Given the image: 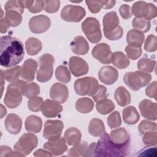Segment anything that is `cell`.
I'll return each instance as SVG.
<instances>
[{
  "label": "cell",
  "mask_w": 157,
  "mask_h": 157,
  "mask_svg": "<svg viewBox=\"0 0 157 157\" xmlns=\"http://www.w3.org/2000/svg\"><path fill=\"white\" fill-rule=\"evenodd\" d=\"M132 13L137 18H143L150 20L157 15V8L151 4L145 1H137L132 7Z\"/></svg>",
  "instance_id": "9c48e42d"
},
{
  "label": "cell",
  "mask_w": 157,
  "mask_h": 157,
  "mask_svg": "<svg viewBox=\"0 0 157 157\" xmlns=\"http://www.w3.org/2000/svg\"><path fill=\"white\" fill-rule=\"evenodd\" d=\"M44 10L48 13H55L56 12L60 6L59 1H44Z\"/></svg>",
  "instance_id": "f907efd6"
},
{
  "label": "cell",
  "mask_w": 157,
  "mask_h": 157,
  "mask_svg": "<svg viewBox=\"0 0 157 157\" xmlns=\"http://www.w3.org/2000/svg\"><path fill=\"white\" fill-rule=\"evenodd\" d=\"M44 101L41 97L34 96L29 99L28 101V109L32 112H38L41 110V107Z\"/></svg>",
  "instance_id": "ee69618b"
},
{
  "label": "cell",
  "mask_w": 157,
  "mask_h": 157,
  "mask_svg": "<svg viewBox=\"0 0 157 157\" xmlns=\"http://www.w3.org/2000/svg\"><path fill=\"white\" fill-rule=\"evenodd\" d=\"M88 132L94 137L101 136L105 132V126L103 121L98 118H93L88 125Z\"/></svg>",
  "instance_id": "f546056e"
},
{
  "label": "cell",
  "mask_w": 157,
  "mask_h": 157,
  "mask_svg": "<svg viewBox=\"0 0 157 157\" xmlns=\"http://www.w3.org/2000/svg\"><path fill=\"white\" fill-rule=\"evenodd\" d=\"M24 1H17V0H10L8 1L5 6L4 9L6 11L8 10H15L22 14L25 9Z\"/></svg>",
  "instance_id": "7bdbcfd3"
},
{
  "label": "cell",
  "mask_w": 157,
  "mask_h": 157,
  "mask_svg": "<svg viewBox=\"0 0 157 157\" xmlns=\"http://www.w3.org/2000/svg\"><path fill=\"white\" fill-rule=\"evenodd\" d=\"M42 42L35 37L28 38L25 42V48L29 55H37L42 49Z\"/></svg>",
  "instance_id": "d6a6232c"
},
{
  "label": "cell",
  "mask_w": 157,
  "mask_h": 157,
  "mask_svg": "<svg viewBox=\"0 0 157 157\" xmlns=\"http://www.w3.org/2000/svg\"><path fill=\"white\" fill-rule=\"evenodd\" d=\"M82 29L88 40L98 43L102 38V33L98 20L93 17L86 18L82 23Z\"/></svg>",
  "instance_id": "8992f818"
},
{
  "label": "cell",
  "mask_w": 157,
  "mask_h": 157,
  "mask_svg": "<svg viewBox=\"0 0 157 157\" xmlns=\"http://www.w3.org/2000/svg\"><path fill=\"white\" fill-rule=\"evenodd\" d=\"M50 96L54 101L59 103H64L69 96L68 88L64 84L55 83L50 88Z\"/></svg>",
  "instance_id": "ac0fdd59"
},
{
  "label": "cell",
  "mask_w": 157,
  "mask_h": 157,
  "mask_svg": "<svg viewBox=\"0 0 157 157\" xmlns=\"http://www.w3.org/2000/svg\"><path fill=\"white\" fill-rule=\"evenodd\" d=\"M39 61L40 67L37 74V80L39 82H47L53 75L55 58L51 54L46 53L39 58Z\"/></svg>",
  "instance_id": "52a82bcc"
},
{
  "label": "cell",
  "mask_w": 157,
  "mask_h": 157,
  "mask_svg": "<svg viewBox=\"0 0 157 157\" xmlns=\"http://www.w3.org/2000/svg\"><path fill=\"white\" fill-rule=\"evenodd\" d=\"M25 155L15 150L13 151L8 146L1 145L0 148V156H24Z\"/></svg>",
  "instance_id": "816d5d0a"
},
{
  "label": "cell",
  "mask_w": 157,
  "mask_h": 157,
  "mask_svg": "<svg viewBox=\"0 0 157 157\" xmlns=\"http://www.w3.org/2000/svg\"><path fill=\"white\" fill-rule=\"evenodd\" d=\"M125 52L129 58L136 60L140 56L142 50L141 47H135L128 45L125 47Z\"/></svg>",
  "instance_id": "681fc988"
},
{
  "label": "cell",
  "mask_w": 157,
  "mask_h": 157,
  "mask_svg": "<svg viewBox=\"0 0 157 157\" xmlns=\"http://www.w3.org/2000/svg\"><path fill=\"white\" fill-rule=\"evenodd\" d=\"M23 95L29 99L37 96L40 93L39 86L34 82L27 83H25L22 88Z\"/></svg>",
  "instance_id": "8d00e7d4"
},
{
  "label": "cell",
  "mask_w": 157,
  "mask_h": 157,
  "mask_svg": "<svg viewBox=\"0 0 157 157\" xmlns=\"http://www.w3.org/2000/svg\"><path fill=\"white\" fill-rule=\"evenodd\" d=\"M55 77L58 80L64 83H69L71 80V76L67 67L65 66H59L55 71Z\"/></svg>",
  "instance_id": "f35d334b"
},
{
  "label": "cell",
  "mask_w": 157,
  "mask_h": 157,
  "mask_svg": "<svg viewBox=\"0 0 157 157\" xmlns=\"http://www.w3.org/2000/svg\"><path fill=\"white\" fill-rule=\"evenodd\" d=\"M107 88L105 86L99 85L98 90L95 93V94L92 96L94 101L95 102H98L99 100L103 99V98H106L107 97Z\"/></svg>",
  "instance_id": "11a10c76"
},
{
  "label": "cell",
  "mask_w": 157,
  "mask_h": 157,
  "mask_svg": "<svg viewBox=\"0 0 157 157\" xmlns=\"http://www.w3.org/2000/svg\"><path fill=\"white\" fill-rule=\"evenodd\" d=\"M93 107V101L88 98H79L75 102L76 110L82 113H88L91 112Z\"/></svg>",
  "instance_id": "4dcf8cb0"
},
{
  "label": "cell",
  "mask_w": 157,
  "mask_h": 157,
  "mask_svg": "<svg viewBox=\"0 0 157 157\" xmlns=\"http://www.w3.org/2000/svg\"><path fill=\"white\" fill-rule=\"evenodd\" d=\"M25 129L29 132L38 133L41 131L42 121L40 118L36 115L28 117L25 123Z\"/></svg>",
  "instance_id": "484cf974"
},
{
  "label": "cell",
  "mask_w": 157,
  "mask_h": 157,
  "mask_svg": "<svg viewBox=\"0 0 157 157\" xmlns=\"http://www.w3.org/2000/svg\"><path fill=\"white\" fill-rule=\"evenodd\" d=\"M139 108L143 117L150 120H156L157 104L148 99H144L139 103Z\"/></svg>",
  "instance_id": "d6986e66"
},
{
  "label": "cell",
  "mask_w": 157,
  "mask_h": 157,
  "mask_svg": "<svg viewBox=\"0 0 157 157\" xmlns=\"http://www.w3.org/2000/svg\"><path fill=\"white\" fill-rule=\"evenodd\" d=\"M64 128L63 123L58 120H48L44 124L43 136L47 140H53L60 137Z\"/></svg>",
  "instance_id": "7c38bea8"
},
{
  "label": "cell",
  "mask_w": 157,
  "mask_h": 157,
  "mask_svg": "<svg viewBox=\"0 0 157 157\" xmlns=\"http://www.w3.org/2000/svg\"><path fill=\"white\" fill-rule=\"evenodd\" d=\"M129 143L118 145L112 141L110 136L104 132L96 143L94 156H126L128 155Z\"/></svg>",
  "instance_id": "7a4b0ae2"
},
{
  "label": "cell",
  "mask_w": 157,
  "mask_h": 157,
  "mask_svg": "<svg viewBox=\"0 0 157 157\" xmlns=\"http://www.w3.org/2000/svg\"><path fill=\"white\" fill-rule=\"evenodd\" d=\"M156 61L153 59L146 58L140 59L137 63V68L143 72H151L155 69Z\"/></svg>",
  "instance_id": "60d3db41"
},
{
  "label": "cell",
  "mask_w": 157,
  "mask_h": 157,
  "mask_svg": "<svg viewBox=\"0 0 157 157\" xmlns=\"http://www.w3.org/2000/svg\"><path fill=\"white\" fill-rule=\"evenodd\" d=\"M86 15L84 8L78 6L67 5L61 12V18L68 22H79Z\"/></svg>",
  "instance_id": "8fae6325"
},
{
  "label": "cell",
  "mask_w": 157,
  "mask_h": 157,
  "mask_svg": "<svg viewBox=\"0 0 157 157\" xmlns=\"http://www.w3.org/2000/svg\"><path fill=\"white\" fill-rule=\"evenodd\" d=\"M96 143L93 142L87 148V150L84 154L83 156H94L95 155V150H96Z\"/></svg>",
  "instance_id": "6f0895ef"
},
{
  "label": "cell",
  "mask_w": 157,
  "mask_h": 157,
  "mask_svg": "<svg viewBox=\"0 0 157 157\" xmlns=\"http://www.w3.org/2000/svg\"><path fill=\"white\" fill-rule=\"evenodd\" d=\"M37 69V63L36 61L31 58L28 59L21 66L20 77L26 82L33 81L34 79Z\"/></svg>",
  "instance_id": "44dd1931"
},
{
  "label": "cell",
  "mask_w": 157,
  "mask_h": 157,
  "mask_svg": "<svg viewBox=\"0 0 157 157\" xmlns=\"http://www.w3.org/2000/svg\"><path fill=\"white\" fill-rule=\"evenodd\" d=\"M4 19L9 26L16 27L21 23L22 16L17 11L8 10L6 11Z\"/></svg>",
  "instance_id": "d590c367"
},
{
  "label": "cell",
  "mask_w": 157,
  "mask_h": 157,
  "mask_svg": "<svg viewBox=\"0 0 157 157\" xmlns=\"http://www.w3.org/2000/svg\"><path fill=\"white\" fill-rule=\"evenodd\" d=\"M119 12L121 17L124 19H128L132 16V11L131 7L128 4H123L120 7Z\"/></svg>",
  "instance_id": "9f6ffc18"
},
{
  "label": "cell",
  "mask_w": 157,
  "mask_h": 157,
  "mask_svg": "<svg viewBox=\"0 0 157 157\" xmlns=\"http://www.w3.org/2000/svg\"><path fill=\"white\" fill-rule=\"evenodd\" d=\"M85 2L90 11L93 13H98L102 8L101 1H86Z\"/></svg>",
  "instance_id": "f5cc1de1"
},
{
  "label": "cell",
  "mask_w": 157,
  "mask_h": 157,
  "mask_svg": "<svg viewBox=\"0 0 157 157\" xmlns=\"http://www.w3.org/2000/svg\"><path fill=\"white\" fill-rule=\"evenodd\" d=\"M144 49L148 52H153L156 50V39L155 35L150 34L147 37L144 44Z\"/></svg>",
  "instance_id": "c3c4849f"
},
{
  "label": "cell",
  "mask_w": 157,
  "mask_h": 157,
  "mask_svg": "<svg viewBox=\"0 0 157 157\" xmlns=\"http://www.w3.org/2000/svg\"><path fill=\"white\" fill-rule=\"evenodd\" d=\"M72 52L78 55H83L87 53L89 50V45L86 40L81 36L74 37L71 43Z\"/></svg>",
  "instance_id": "603a6c76"
},
{
  "label": "cell",
  "mask_w": 157,
  "mask_h": 157,
  "mask_svg": "<svg viewBox=\"0 0 157 157\" xmlns=\"http://www.w3.org/2000/svg\"><path fill=\"white\" fill-rule=\"evenodd\" d=\"M140 156H156V148H150L143 151Z\"/></svg>",
  "instance_id": "680465c9"
},
{
  "label": "cell",
  "mask_w": 157,
  "mask_h": 157,
  "mask_svg": "<svg viewBox=\"0 0 157 157\" xmlns=\"http://www.w3.org/2000/svg\"><path fill=\"white\" fill-rule=\"evenodd\" d=\"M9 26L6 21L5 19L3 18H1L0 21V31L1 33H5L7 29H9Z\"/></svg>",
  "instance_id": "6125c7cd"
},
{
  "label": "cell",
  "mask_w": 157,
  "mask_h": 157,
  "mask_svg": "<svg viewBox=\"0 0 157 157\" xmlns=\"http://www.w3.org/2000/svg\"><path fill=\"white\" fill-rule=\"evenodd\" d=\"M25 7L31 13H36L42 10L44 7V1H24Z\"/></svg>",
  "instance_id": "b9f144b4"
},
{
  "label": "cell",
  "mask_w": 157,
  "mask_h": 157,
  "mask_svg": "<svg viewBox=\"0 0 157 157\" xmlns=\"http://www.w3.org/2000/svg\"><path fill=\"white\" fill-rule=\"evenodd\" d=\"M25 83L23 80H17L8 85L4 99V102L7 107L14 109L21 104L22 88Z\"/></svg>",
  "instance_id": "277c9868"
},
{
  "label": "cell",
  "mask_w": 157,
  "mask_h": 157,
  "mask_svg": "<svg viewBox=\"0 0 157 157\" xmlns=\"http://www.w3.org/2000/svg\"><path fill=\"white\" fill-rule=\"evenodd\" d=\"M98 80L92 77L78 78L74 83V90L78 95H88L93 96L99 87Z\"/></svg>",
  "instance_id": "ba28073f"
},
{
  "label": "cell",
  "mask_w": 157,
  "mask_h": 157,
  "mask_svg": "<svg viewBox=\"0 0 157 157\" xmlns=\"http://www.w3.org/2000/svg\"><path fill=\"white\" fill-rule=\"evenodd\" d=\"M112 63L118 69H123L129 65V60L121 52H115L112 53Z\"/></svg>",
  "instance_id": "1f68e13d"
},
{
  "label": "cell",
  "mask_w": 157,
  "mask_h": 157,
  "mask_svg": "<svg viewBox=\"0 0 157 157\" xmlns=\"http://www.w3.org/2000/svg\"><path fill=\"white\" fill-rule=\"evenodd\" d=\"M107 124L110 129L120 126L121 124V119L118 112L115 111L112 113L107 119Z\"/></svg>",
  "instance_id": "f6af8a7d"
},
{
  "label": "cell",
  "mask_w": 157,
  "mask_h": 157,
  "mask_svg": "<svg viewBox=\"0 0 157 157\" xmlns=\"http://www.w3.org/2000/svg\"><path fill=\"white\" fill-rule=\"evenodd\" d=\"M114 98L118 104L121 107L126 106L131 102L130 93L123 86H119L116 89Z\"/></svg>",
  "instance_id": "83f0119b"
},
{
  "label": "cell",
  "mask_w": 157,
  "mask_h": 157,
  "mask_svg": "<svg viewBox=\"0 0 157 157\" xmlns=\"http://www.w3.org/2000/svg\"><path fill=\"white\" fill-rule=\"evenodd\" d=\"M25 55L24 46L18 38L11 36L1 37L0 64L5 67L15 66L20 63Z\"/></svg>",
  "instance_id": "6da1fadb"
},
{
  "label": "cell",
  "mask_w": 157,
  "mask_h": 157,
  "mask_svg": "<svg viewBox=\"0 0 157 157\" xmlns=\"http://www.w3.org/2000/svg\"><path fill=\"white\" fill-rule=\"evenodd\" d=\"M151 79L150 74L141 71L127 72L123 77L124 83L133 91H138L140 88L146 86Z\"/></svg>",
  "instance_id": "5b68a950"
},
{
  "label": "cell",
  "mask_w": 157,
  "mask_h": 157,
  "mask_svg": "<svg viewBox=\"0 0 157 157\" xmlns=\"http://www.w3.org/2000/svg\"><path fill=\"white\" fill-rule=\"evenodd\" d=\"M21 67L19 66H15L10 69L1 71V76L9 82H13L18 80V77L21 75Z\"/></svg>",
  "instance_id": "836d02e7"
},
{
  "label": "cell",
  "mask_w": 157,
  "mask_h": 157,
  "mask_svg": "<svg viewBox=\"0 0 157 157\" xmlns=\"http://www.w3.org/2000/svg\"><path fill=\"white\" fill-rule=\"evenodd\" d=\"M44 148L55 156L62 155L67 149L64 137H61L56 139L48 140L44 145Z\"/></svg>",
  "instance_id": "2e32d148"
},
{
  "label": "cell",
  "mask_w": 157,
  "mask_h": 157,
  "mask_svg": "<svg viewBox=\"0 0 157 157\" xmlns=\"http://www.w3.org/2000/svg\"><path fill=\"white\" fill-rule=\"evenodd\" d=\"M33 155L34 156H52L53 155L49 151L44 150L42 149H39L34 152Z\"/></svg>",
  "instance_id": "91938a15"
},
{
  "label": "cell",
  "mask_w": 157,
  "mask_h": 157,
  "mask_svg": "<svg viewBox=\"0 0 157 157\" xmlns=\"http://www.w3.org/2000/svg\"><path fill=\"white\" fill-rule=\"evenodd\" d=\"M51 25L50 19L46 15H39L33 17L29 21L30 31L35 34H41L47 31Z\"/></svg>",
  "instance_id": "4fadbf2b"
},
{
  "label": "cell",
  "mask_w": 157,
  "mask_h": 157,
  "mask_svg": "<svg viewBox=\"0 0 157 157\" xmlns=\"http://www.w3.org/2000/svg\"><path fill=\"white\" fill-rule=\"evenodd\" d=\"M96 102V109L97 111L102 115H107L115 109L113 102L110 99H107V98L101 99Z\"/></svg>",
  "instance_id": "e575fe53"
},
{
  "label": "cell",
  "mask_w": 157,
  "mask_h": 157,
  "mask_svg": "<svg viewBox=\"0 0 157 157\" xmlns=\"http://www.w3.org/2000/svg\"><path fill=\"white\" fill-rule=\"evenodd\" d=\"M42 114L47 118L56 117L63 111V106L59 102L50 99H46L41 107Z\"/></svg>",
  "instance_id": "ffe728a7"
},
{
  "label": "cell",
  "mask_w": 157,
  "mask_h": 157,
  "mask_svg": "<svg viewBox=\"0 0 157 157\" xmlns=\"http://www.w3.org/2000/svg\"><path fill=\"white\" fill-rule=\"evenodd\" d=\"M157 83L156 81L150 83L145 89V94L147 96L156 100V90Z\"/></svg>",
  "instance_id": "db71d44e"
},
{
  "label": "cell",
  "mask_w": 157,
  "mask_h": 157,
  "mask_svg": "<svg viewBox=\"0 0 157 157\" xmlns=\"http://www.w3.org/2000/svg\"><path fill=\"white\" fill-rule=\"evenodd\" d=\"M138 129L139 132L141 134H144L145 132L148 131H156V124L155 123L144 120L139 124Z\"/></svg>",
  "instance_id": "7dc6e473"
},
{
  "label": "cell",
  "mask_w": 157,
  "mask_h": 157,
  "mask_svg": "<svg viewBox=\"0 0 157 157\" xmlns=\"http://www.w3.org/2000/svg\"><path fill=\"white\" fill-rule=\"evenodd\" d=\"M132 25L134 29L142 33H146L148 31L151 27L150 20L143 18L135 17L132 20Z\"/></svg>",
  "instance_id": "74e56055"
},
{
  "label": "cell",
  "mask_w": 157,
  "mask_h": 157,
  "mask_svg": "<svg viewBox=\"0 0 157 157\" xmlns=\"http://www.w3.org/2000/svg\"><path fill=\"white\" fill-rule=\"evenodd\" d=\"M101 6L102 8L105 9H108L113 7L115 3V1H101Z\"/></svg>",
  "instance_id": "94428289"
},
{
  "label": "cell",
  "mask_w": 157,
  "mask_h": 157,
  "mask_svg": "<svg viewBox=\"0 0 157 157\" xmlns=\"http://www.w3.org/2000/svg\"><path fill=\"white\" fill-rule=\"evenodd\" d=\"M102 23L104 34L109 40H118L123 36V30L119 26V18L115 12L107 13L103 17Z\"/></svg>",
  "instance_id": "3957f363"
},
{
  "label": "cell",
  "mask_w": 157,
  "mask_h": 157,
  "mask_svg": "<svg viewBox=\"0 0 157 157\" xmlns=\"http://www.w3.org/2000/svg\"><path fill=\"white\" fill-rule=\"evenodd\" d=\"M124 122L128 124H134L140 118L139 114L134 106H128L124 108L122 113Z\"/></svg>",
  "instance_id": "4316f807"
},
{
  "label": "cell",
  "mask_w": 157,
  "mask_h": 157,
  "mask_svg": "<svg viewBox=\"0 0 157 157\" xmlns=\"http://www.w3.org/2000/svg\"><path fill=\"white\" fill-rule=\"evenodd\" d=\"M38 139L36 136L31 133L23 134L13 146L15 150L25 155H29L37 147Z\"/></svg>",
  "instance_id": "30bf717a"
},
{
  "label": "cell",
  "mask_w": 157,
  "mask_h": 157,
  "mask_svg": "<svg viewBox=\"0 0 157 157\" xmlns=\"http://www.w3.org/2000/svg\"><path fill=\"white\" fill-rule=\"evenodd\" d=\"M1 118H2L3 117L4 115H6V113H7V110L6 109V108H4V107L3 106L2 104H1Z\"/></svg>",
  "instance_id": "be15d7a7"
},
{
  "label": "cell",
  "mask_w": 157,
  "mask_h": 157,
  "mask_svg": "<svg viewBox=\"0 0 157 157\" xmlns=\"http://www.w3.org/2000/svg\"><path fill=\"white\" fill-rule=\"evenodd\" d=\"M110 137L112 141L118 145L129 143V134L124 128H119L110 132Z\"/></svg>",
  "instance_id": "cb8c5ba5"
},
{
  "label": "cell",
  "mask_w": 157,
  "mask_h": 157,
  "mask_svg": "<svg viewBox=\"0 0 157 157\" xmlns=\"http://www.w3.org/2000/svg\"><path fill=\"white\" fill-rule=\"evenodd\" d=\"M144 144L147 146L156 145L157 144V134L156 131H148L144 134L142 137Z\"/></svg>",
  "instance_id": "bcb514c9"
},
{
  "label": "cell",
  "mask_w": 157,
  "mask_h": 157,
  "mask_svg": "<svg viewBox=\"0 0 157 157\" xmlns=\"http://www.w3.org/2000/svg\"><path fill=\"white\" fill-rule=\"evenodd\" d=\"M145 39L143 33L136 29H131L126 35V41L129 45L135 47H141Z\"/></svg>",
  "instance_id": "d4e9b609"
},
{
  "label": "cell",
  "mask_w": 157,
  "mask_h": 157,
  "mask_svg": "<svg viewBox=\"0 0 157 157\" xmlns=\"http://www.w3.org/2000/svg\"><path fill=\"white\" fill-rule=\"evenodd\" d=\"M4 125L6 130L12 134H17L21 129L22 121L21 118L15 113L9 114L5 119Z\"/></svg>",
  "instance_id": "7402d4cb"
},
{
  "label": "cell",
  "mask_w": 157,
  "mask_h": 157,
  "mask_svg": "<svg viewBox=\"0 0 157 157\" xmlns=\"http://www.w3.org/2000/svg\"><path fill=\"white\" fill-rule=\"evenodd\" d=\"M69 69L75 77H80L88 73L89 67L87 63L78 56H72L69 59Z\"/></svg>",
  "instance_id": "9a60e30c"
},
{
  "label": "cell",
  "mask_w": 157,
  "mask_h": 157,
  "mask_svg": "<svg viewBox=\"0 0 157 157\" xmlns=\"http://www.w3.org/2000/svg\"><path fill=\"white\" fill-rule=\"evenodd\" d=\"M93 56L102 64H110L112 62V52L110 46L105 43L96 45L92 50Z\"/></svg>",
  "instance_id": "5bb4252c"
},
{
  "label": "cell",
  "mask_w": 157,
  "mask_h": 157,
  "mask_svg": "<svg viewBox=\"0 0 157 157\" xmlns=\"http://www.w3.org/2000/svg\"><path fill=\"white\" fill-rule=\"evenodd\" d=\"M64 137L69 145H75L80 142L82 134L78 129L71 127L66 131Z\"/></svg>",
  "instance_id": "f1b7e54d"
},
{
  "label": "cell",
  "mask_w": 157,
  "mask_h": 157,
  "mask_svg": "<svg viewBox=\"0 0 157 157\" xmlns=\"http://www.w3.org/2000/svg\"><path fill=\"white\" fill-rule=\"evenodd\" d=\"M88 147V143L86 141H82L77 144L74 145L68 151V156H83L87 148Z\"/></svg>",
  "instance_id": "ab89813d"
},
{
  "label": "cell",
  "mask_w": 157,
  "mask_h": 157,
  "mask_svg": "<svg viewBox=\"0 0 157 157\" xmlns=\"http://www.w3.org/2000/svg\"><path fill=\"white\" fill-rule=\"evenodd\" d=\"M98 77L101 82L105 85L113 84L118 78L117 70L110 66L102 67L98 72Z\"/></svg>",
  "instance_id": "e0dca14e"
}]
</instances>
